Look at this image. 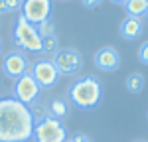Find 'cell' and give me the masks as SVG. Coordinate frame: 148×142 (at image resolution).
<instances>
[{
    "instance_id": "cell-1",
    "label": "cell",
    "mask_w": 148,
    "mask_h": 142,
    "mask_svg": "<svg viewBox=\"0 0 148 142\" xmlns=\"http://www.w3.org/2000/svg\"><path fill=\"white\" fill-rule=\"evenodd\" d=\"M34 122L28 105L16 97L0 99V142H28L34 136Z\"/></svg>"
},
{
    "instance_id": "cell-20",
    "label": "cell",
    "mask_w": 148,
    "mask_h": 142,
    "mask_svg": "<svg viewBox=\"0 0 148 142\" xmlns=\"http://www.w3.org/2000/svg\"><path fill=\"white\" fill-rule=\"evenodd\" d=\"M65 142H91V138H89V136H85V134H77V136L67 138Z\"/></svg>"
},
{
    "instance_id": "cell-22",
    "label": "cell",
    "mask_w": 148,
    "mask_h": 142,
    "mask_svg": "<svg viewBox=\"0 0 148 142\" xmlns=\"http://www.w3.org/2000/svg\"><path fill=\"white\" fill-rule=\"evenodd\" d=\"M113 2H116V4H125L126 0H113Z\"/></svg>"
},
{
    "instance_id": "cell-16",
    "label": "cell",
    "mask_w": 148,
    "mask_h": 142,
    "mask_svg": "<svg viewBox=\"0 0 148 142\" xmlns=\"http://www.w3.org/2000/svg\"><path fill=\"white\" fill-rule=\"evenodd\" d=\"M38 34H40V38H49V36H56V26H53V22L47 18V20H44V22L38 24Z\"/></svg>"
},
{
    "instance_id": "cell-15",
    "label": "cell",
    "mask_w": 148,
    "mask_h": 142,
    "mask_svg": "<svg viewBox=\"0 0 148 142\" xmlns=\"http://www.w3.org/2000/svg\"><path fill=\"white\" fill-rule=\"evenodd\" d=\"M49 115L56 118H61L67 115V105H65V101H61V99H56V101H51V106H49Z\"/></svg>"
},
{
    "instance_id": "cell-5",
    "label": "cell",
    "mask_w": 148,
    "mask_h": 142,
    "mask_svg": "<svg viewBox=\"0 0 148 142\" xmlns=\"http://www.w3.org/2000/svg\"><path fill=\"white\" fill-rule=\"evenodd\" d=\"M51 61H53L59 75H75V73H79L81 65H83V57H81V53L75 47L59 49Z\"/></svg>"
},
{
    "instance_id": "cell-21",
    "label": "cell",
    "mask_w": 148,
    "mask_h": 142,
    "mask_svg": "<svg viewBox=\"0 0 148 142\" xmlns=\"http://www.w3.org/2000/svg\"><path fill=\"white\" fill-rule=\"evenodd\" d=\"M81 2H83V6H87V8H97L103 0H81Z\"/></svg>"
},
{
    "instance_id": "cell-18",
    "label": "cell",
    "mask_w": 148,
    "mask_h": 142,
    "mask_svg": "<svg viewBox=\"0 0 148 142\" xmlns=\"http://www.w3.org/2000/svg\"><path fill=\"white\" fill-rule=\"evenodd\" d=\"M138 59H140L142 63H146V65H148V42L140 46V49H138Z\"/></svg>"
},
{
    "instance_id": "cell-4",
    "label": "cell",
    "mask_w": 148,
    "mask_h": 142,
    "mask_svg": "<svg viewBox=\"0 0 148 142\" xmlns=\"http://www.w3.org/2000/svg\"><path fill=\"white\" fill-rule=\"evenodd\" d=\"M34 138L36 142H65L67 140V130L59 118L47 117L46 120L38 122L34 126Z\"/></svg>"
},
{
    "instance_id": "cell-8",
    "label": "cell",
    "mask_w": 148,
    "mask_h": 142,
    "mask_svg": "<svg viewBox=\"0 0 148 142\" xmlns=\"http://www.w3.org/2000/svg\"><path fill=\"white\" fill-rule=\"evenodd\" d=\"M32 75H34V79L38 81L40 87H53L57 83V77H59L53 61H49V59L36 61L32 65Z\"/></svg>"
},
{
    "instance_id": "cell-9",
    "label": "cell",
    "mask_w": 148,
    "mask_h": 142,
    "mask_svg": "<svg viewBox=\"0 0 148 142\" xmlns=\"http://www.w3.org/2000/svg\"><path fill=\"white\" fill-rule=\"evenodd\" d=\"M2 69L10 79H20L24 73L32 71V65H28V59L22 53H8L2 61Z\"/></svg>"
},
{
    "instance_id": "cell-11",
    "label": "cell",
    "mask_w": 148,
    "mask_h": 142,
    "mask_svg": "<svg viewBox=\"0 0 148 142\" xmlns=\"http://www.w3.org/2000/svg\"><path fill=\"white\" fill-rule=\"evenodd\" d=\"M142 34V20L134 16H126L121 24V36L125 40H134Z\"/></svg>"
},
{
    "instance_id": "cell-6",
    "label": "cell",
    "mask_w": 148,
    "mask_h": 142,
    "mask_svg": "<svg viewBox=\"0 0 148 142\" xmlns=\"http://www.w3.org/2000/svg\"><path fill=\"white\" fill-rule=\"evenodd\" d=\"M40 91H42V87L38 85V81L34 79V75H32V71H28V73H24L20 79H16V85H14V95H16V99L24 103V105H34L36 99L40 97Z\"/></svg>"
},
{
    "instance_id": "cell-10",
    "label": "cell",
    "mask_w": 148,
    "mask_h": 142,
    "mask_svg": "<svg viewBox=\"0 0 148 142\" xmlns=\"http://www.w3.org/2000/svg\"><path fill=\"white\" fill-rule=\"evenodd\" d=\"M95 65L103 71H114L121 65V55H119V51L114 47L105 46L95 53Z\"/></svg>"
},
{
    "instance_id": "cell-23",
    "label": "cell",
    "mask_w": 148,
    "mask_h": 142,
    "mask_svg": "<svg viewBox=\"0 0 148 142\" xmlns=\"http://www.w3.org/2000/svg\"><path fill=\"white\" fill-rule=\"evenodd\" d=\"M0 49H2V42H0Z\"/></svg>"
},
{
    "instance_id": "cell-2",
    "label": "cell",
    "mask_w": 148,
    "mask_h": 142,
    "mask_svg": "<svg viewBox=\"0 0 148 142\" xmlns=\"http://www.w3.org/2000/svg\"><path fill=\"white\" fill-rule=\"evenodd\" d=\"M69 99L79 109H93L101 103L103 99V85L93 75L79 77L69 87Z\"/></svg>"
},
{
    "instance_id": "cell-13",
    "label": "cell",
    "mask_w": 148,
    "mask_h": 142,
    "mask_svg": "<svg viewBox=\"0 0 148 142\" xmlns=\"http://www.w3.org/2000/svg\"><path fill=\"white\" fill-rule=\"evenodd\" d=\"M126 89H128L130 93H140V91L144 89V77H142L140 73H130V75L126 77Z\"/></svg>"
},
{
    "instance_id": "cell-12",
    "label": "cell",
    "mask_w": 148,
    "mask_h": 142,
    "mask_svg": "<svg viewBox=\"0 0 148 142\" xmlns=\"http://www.w3.org/2000/svg\"><path fill=\"white\" fill-rule=\"evenodd\" d=\"M125 10L128 12V16L140 18V16L148 14V0H126Z\"/></svg>"
},
{
    "instance_id": "cell-19",
    "label": "cell",
    "mask_w": 148,
    "mask_h": 142,
    "mask_svg": "<svg viewBox=\"0 0 148 142\" xmlns=\"http://www.w3.org/2000/svg\"><path fill=\"white\" fill-rule=\"evenodd\" d=\"M24 4V0H6V6H8V12L12 10H20V6Z\"/></svg>"
},
{
    "instance_id": "cell-17",
    "label": "cell",
    "mask_w": 148,
    "mask_h": 142,
    "mask_svg": "<svg viewBox=\"0 0 148 142\" xmlns=\"http://www.w3.org/2000/svg\"><path fill=\"white\" fill-rule=\"evenodd\" d=\"M30 113H32L34 120H38V122H42L47 117H51L49 115V109H46V106H42V105H30Z\"/></svg>"
},
{
    "instance_id": "cell-24",
    "label": "cell",
    "mask_w": 148,
    "mask_h": 142,
    "mask_svg": "<svg viewBox=\"0 0 148 142\" xmlns=\"http://www.w3.org/2000/svg\"><path fill=\"white\" fill-rule=\"evenodd\" d=\"M138 142H142V140H138Z\"/></svg>"
},
{
    "instance_id": "cell-14",
    "label": "cell",
    "mask_w": 148,
    "mask_h": 142,
    "mask_svg": "<svg viewBox=\"0 0 148 142\" xmlns=\"http://www.w3.org/2000/svg\"><path fill=\"white\" fill-rule=\"evenodd\" d=\"M42 51H44V53H51V55H56L57 51H59V44H57L56 36L42 38Z\"/></svg>"
},
{
    "instance_id": "cell-7",
    "label": "cell",
    "mask_w": 148,
    "mask_h": 142,
    "mask_svg": "<svg viewBox=\"0 0 148 142\" xmlns=\"http://www.w3.org/2000/svg\"><path fill=\"white\" fill-rule=\"evenodd\" d=\"M49 14H51V2H49V0H24L22 16L32 24V26L47 20Z\"/></svg>"
},
{
    "instance_id": "cell-3",
    "label": "cell",
    "mask_w": 148,
    "mask_h": 142,
    "mask_svg": "<svg viewBox=\"0 0 148 142\" xmlns=\"http://www.w3.org/2000/svg\"><path fill=\"white\" fill-rule=\"evenodd\" d=\"M14 42L26 51H34V53L42 51V38L38 34L36 26H32L22 14H20V18L16 22V28H14Z\"/></svg>"
}]
</instances>
